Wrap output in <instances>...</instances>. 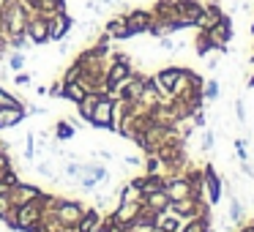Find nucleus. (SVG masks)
I'll list each match as a JSON object with an SVG mask.
<instances>
[{
	"label": "nucleus",
	"instance_id": "f257e3e1",
	"mask_svg": "<svg viewBox=\"0 0 254 232\" xmlns=\"http://www.w3.org/2000/svg\"><path fill=\"white\" fill-rule=\"evenodd\" d=\"M88 123L93 128H101V131H115V96L101 93V99H99V104H96Z\"/></svg>",
	"mask_w": 254,
	"mask_h": 232
},
{
	"label": "nucleus",
	"instance_id": "f03ea898",
	"mask_svg": "<svg viewBox=\"0 0 254 232\" xmlns=\"http://www.w3.org/2000/svg\"><path fill=\"white\" fill-rule=\"evenodd\" d=\"M14 208H17V205H14ZM41 219H44V191L36 199H30V202H25L17 208V232L30 230V227L39 224Z\"/></svg>",
	"mask_w": 254,
	"mask_h": 232
},
{
	"label": "nucleus",
	"instance_id": "7ed1b4c3",
	"mask_svg": "<svg viewBox=\"0 0 254 232\" xmlns=\"http://www.w3.org/2000/svg\"><path fill=\"white\" fill-rule=\"evenodd\" d=\"M208 39L213 41V47H216V52L219 55H227V44L232 41V36H235V30H232V19H230V14H221L219 19H216L213 25H210L208 30Z\"/></svg>",
	"mask_w": 254,
	"mask_h": 232
},
{
	"label": "nucleus",
	"instance_id": "20e7f679",
	"mask_svg": "<svg viewBox=\"0 0 254 232\" xmlns=\"http://www.w3.org/2000/svg\"><path fill=\"white\" fill-rule=\"evenodd\" d=\"M28 8L22 3H8L0 17H3V28H6V36H19L25 33V25H28Z\"/></svg>",
	"mask_w": 254,
	"mask_h": 232
},
{
	"label": "nucleus",
	"instance_id": "39448f33",
	"mask_svg": "<svg viewBox=\"0 0 254 232\" xmlns=\"http://www.w3.org/2000/svg\"><path fill=\"white\" fill-rule=\"evenodd\" d=\"M131 71H134V63L131 60H128V63L110 60V66H107V71H104V88H107V93L115 96L118 88H121L128 77H131Z\"/></svg>",
	"mask_w": 254,
	"mask_h": 232
},
{
	"label": "nucleus",
	"instance_id": "423d86ee",
	"mask_svg": "<svg viewBox=\"0 0 254 232\" xmlns=\"http://www.w3.org/2000/svg\"><path fill=\"white\" fill-rule=\"evenodd\" d=\"M181 77H183V66H164L153 74L156 85H159V93L164 99L178 93V85H181Z\"/></svg>",
	"mask_w": 254,
	"mask_h": 232
},
{
	"label": "nucleus",
	"instance_id": "0eeeda50",
	"mask_svg": "<svg viewBox=\"0 0 254 232\" xmlns=\"http://www.w3.org/2000/svg\"><path fill=\"white\" fill-rule=\"evenodd\" d=\"M25 36L30 39L33 47H44L50 44V25H47V17L39 11L28 14V25H25Z\"/></svg>",
	"mask_w": 254,
	"mask_h": 232
},
{
	"label": "nucleus",
	"instance_id": "6e6552de",
	"mask_svg": "<svg viewBox=\"0 0 254 232\" xmlns=\"http://www.w3.org/2000/svg\"><path fill=\"white\" fill-rule=\"evenodd\" d=\"M202 175H205V197H208V205L213 208V205H219L221 197H224V183H221V175L216 172L213 164H205Z\"/></svg>",
	"mask_w": 254,
	"mask_h": 232
},
{
	"label": "nucleus",
	"instance_id": "1a4fd4ad",
	"mask_svg": "<svg viewBox=\"0 0 254 232\" xmlns=\"http://www.w3.org/2000/svg\"><path fill=\"white\" fill-rule=\"evenodd\" d=\"M82 210H85L82 202H77V199H68V197H61L58 210H55V219L61 221L63 227H77V221L82 219Z\"/></svg>",
	"mask_w": 254,
	"mask_h": 232
},
{
	"label": "nucleus",
	"instance_id": "9d476101",
	"mask_svg": "<svg viewBox=\"0 0 254 232\" xmlns=\"http://www.w3.org/2000/svg\"><path fill=\"white\" fill-rule=\"evenodd\" d=\"M126 17V25H128V33L134 36H145L150 30V25H153V14H150V8H131V11L123 14Z\"/></svg>",
	"mask_w": 254,
	"mask_h": 232
},
{
	"label": "nucleus",
	"instance_id": "9b49d317",
	"mask_svg": "<svg viewBox=\"0 0 254 232\" xmlns=\"http://www.w3.org/2000/svg\"><path fill=\"white\" fill-rule=\"evenodd\" d=\"M47 25H50V41H63L74 28V17L68 11H58L47 17Z\"/></svg>",
	"mask_w": 254,
	"mask_h": 232
},
{
	"label": "nucleus",
	"instance_id": "f8f14e48",
	"mask_svg": "<svg viewBox=\"0 0 254 232\" xmlns=\"http://www.w3.org/2000/svg\"><path fill=\"white\" fill-rule=\"evenodd\" d=\"M145 85H148V74H142V71H137V68H134L131 77H128L126 82L118 88L115 96H121V99H126V101H137L139 93L145 90Z\"/></svg>",
	"mask_w": 254,
	"mask_h": 232
},
{
	"label": "nucleus",
	"instance_id": "ddd939ff",
	"mask_svg": "<svg viewBox=\"0 0 254 232\" xmlns=\"http://www.w3.org/2000/svg\"><path fill=\"white\" fill-rule=\"evenodd\" d=\"M175 8H178V17L186 19L189 28H199V19L205 14V3H199V0H175Z\"/></svg>",
	"mask_w": 254,
	"mask_h": 232
},
{
	"label": "nucleus",
	"instance_id": "4468645a",
	"mask_svg": "<svg viewBox=\"0 0 254 232\" xmlns=\"http://www.w3.org/2000/svg\"><path fill=\"white\" fill-rule=\"evenodd\" d=\"M44 191V188H39L36 183H25V180H19L14 188H8V199H11V205H25V202H30V199H36L39 194Z\"/></svg>",
	"mask_w": 254,
	"mask_h": 232
},
{
	"label": "nucleus",
	"instance_id": "2eb2a0df",
	"mask_svg": "<svg viewBox=\"0 0 254 232\" xmlns=\"http://www.w3.org/2000/svg\"><path fill=\"white\" fill-rule=\"evenodd\" d=\"M139 210H142V202H118V208L112 210V219L121 227H134Z\"/></svg>",
	"mask_w": 254,
	"mask_h": 232
},
{
	"label": "nucleus",
	"instance_id": "dca6fc26",
	"mask_svg": "<svg viewBox=\"0 0 254 232\" xmlns=\"http://www.w3.org/2000/svg\"><path fill=\"white\" fill-rule=\"evenodd\" d=\"M104 33L110 36L112 41H128V39H131L128 25H126V17H123V14H115V17L107 19V22H104Z\"/></svg>",
	"mask_w": 254,
	"mask_h": 232
},
{
	"label": "nucleus",
	"instance_id": "f3484780",
	"mask_svg": "<svg viewBox=\"0 0 254 232\" xmlns=\"http://www.w3.org/2000/svg\"><path fill=\"white\" fill-rule=\"evenodd\" d=\"M25 117H28V110H25V104H17V107H0V131L14 128L17 123H22Z\"/></svg>",
	"mask_w": 254,
	"mask_h": 232
},
{
	"label": "nucleus",
	"instance_id": "a211bd4d",
	"mask_svg": "<svg viewBox=\"0 0 254 232\" xmlns=\"http://www.w3.org/2000/svg\"><path fill=\"white\" fill-rule=\"evenodd\" d=\"M142 205L148 210H153V213H167L170 210V205H172V199H170V194L164 191V188H159V191H150V194H145L142 197Z\"/></svg>",
	"mask_w": 254,
	"mask_h": 232
},
{
	"label": "nucleus",
	"instance_id": "6ab92c4d",
	"mask_svg": "<svg viewBox=\"0 0 254 232\" xmlns=\"http://www.w3.org/2000/svg\"><path fill=\"white\" fill-rule=\"evenodd\" d=\"M85 96H88V88H85L82 82H63V85H61V101L79 104Z\"/></svg>",
	"mask_w": 254,
	"mask_h": 232
},
{
	"label": "nucleus",
	"instance_id": "aec40b11",
	"mask_svg": "<svg viewBox=\"0 0 254 232\" xmlns=\"http://www.w3.org/2000/svg\"><path fill=\"white\" fill-rule=\"evenodd\" d=\"M181 232H213V224H210V213L194 216V219H186L181 227Z\"/></svg>",
	"mask_w": 254,
	"mask_h": 232
},
{
	"label": "nucleus",
	"instance_id": "412c9836",
	"mask_svg": "<svg viewBox=\"0 0 254 232\" xmlns=\"http://www.w3.org/2000/svg\"><path fill=\"white\" fill-rule=\"evenodd\" d=\"M99 221H101V210L99 208H85L82 210V219L77 221V230L79 232H96Z\"/></svg>",
	"mask_w": 254,
	"mask_h": 232
},
{
	"label": "nucleus",
	"instance_id": "4be33fe9",
	"mask_svg": "<svg viewBox=\"0 0 254 232\" xmlns=\"http://www.w3.org/2000/svg\"><path fill=\"white\" fill-rule=\"evenodd\" d=\"M99 99H101V93H96V90H88V96H85V99L77 104V112H79V117H82L85 123L90 120V115H93V110H96V104H99Z\"/></svg>",
	"mask_w": 254,
	"mask_h": 232
},
{
	"label": "nucleus",
	"instance_id": "5701e85b",
	"mask_svg": "<svg viewBox=\"0 0 254 232\" xmlns=\"http://www.w3.org/2000/svg\"><path fill=\"white\" fill-rule=\"evenodd\" d=\"M74 134H77V126H74L68 117H61V120L55 123V139L58 142H68Z\"/></svg>",
	"mask_w": 254,
	"mask_h": 232
},
{
	"label": "nucleus",
	"instance_id": "b1692460",
	"mask_svg": "<svg viewBox=\"0 0 254 232\" xmlns=\"http://www.w3.org/2000/svg\"><path fill=\"white\" fill-rule=\"evenodd\" d=\"M145 194L139 191L134 183H123L121 188H118V202H142Z\"/></svg>",
	"mask_w": 254,
	"mask_h": 232
},
{
	"label": "nucleus",
	"instance_id": "393cba45",
	"mask_svg": "<svg viewBox=\"0 0 254 232\" xmlns=\"http://www.w3.org/2000/svg\"><path fill=\"white\" fill-rule=\"evenodd\" d=\"M227 199H230V221H232V224H243V221H246L243 202L235 197V194H227Z\"/></svg>",
	"mask_w": 254,
	"mask_h": 232
},
{
	"label": "nucleus",
	"instance_id": "a878e982",
	"mask_svg": "<svg viewBox=\"0 0 254 232\" xmlns=\"http://www.w3.org/2000/svg\"><path fill=\"white\" fill-rule=\"evenodd\" d=\"M159 227H161V230H167V232H181L183 219H181V216H175L172 210H167V213L159 216Z\"/></svg>",
	"mask_w": 254,
	"mask_h": 232
},
{
	"label": "nucleus",
	"instance_id": "bb28decb",
	"mask_svg": "<svg viewBox=\"0 0 254 232\" xmlns=\"http://www.w3.org/2000/svg\"><path fill=\"white\" fill-rule=\"evenodd\" d=\"M194 50H197L199 58H208L210 52H216L213 41L208 39V33H205V30H199V33H197V39H194Z\"/></svg>",
	"mask_w": 254,
	"mask_h": 232
},
{
	"label": "nucleus",
	"instance_id": "cd10ccee",
	"mask_svg": "<svg viewBox=\"0 0 254 232\" xmlns=\"http://www.w3.org/2000/svg\"><path fill=\"white\" fill-rule=\"evenodd\" d=\"M142 170L148 172V175H164V164H161V159L156 153H145Z\"/></svg>",
	"mask_w": 254,
	"mask_h": 232
},
{
	"label": "nucleus",
	"instance_id": "c85d7f7f",
	"mask_svg": "<svg viewBox=\"0 0 254 232\" xmlns=\"http://www.w3.org/2000/svg\"><path fill=\"white\" fill-rule=\"evenodd\" d=\"M219 96H221V85H219V79H205V85H202V99H205V104L216 101Z\"/></svg>",
	"mask_w": 254,
	"mask_h": 232
},
{
	"label": "nucleus",
	"instance_id": "c756f323",
	"mask_svg": "<svg viewBox=\"0 0 254 232\" xmlns=\"http://www.w3.org/2000/svg\"><path fill=\"white\" fill-rule=\"evenodd\" d=\"M85 167H88L85 161H68V164L63 167V172H66L68 180H79V177L85 175Z\"/></svg>",
	"mask_w": 254,
	"mask_h": 232
},
{
	"label": "nucleus",
	"instance_id": "7c9ffc66",
	"mask_svg": "<svg viewBox=\"0 0 254 232\" xmlns=\"http://www.w3.org/2000/svg\"><path fill=\"white\" fill-rule=\"evenodd\" d=\"M126 227H121L115 219H112V213L110 216H101V221H99V227H96V232H123Z\"/></svg>",
	"mask_w": 254,
	"mask_h": 232
},
{
	"label": "nucleus",
	"instance_id": "2f4dec72",
	"mask_svg": "<svg viewBox=\"0 0 254 232\" xmlns=\"http://www.w3.org/2000/svg\"><path fill=\"white\" fill-rule=\"evenodd\" d=\"M25 63H28V55H25L22 50H14L11 55H8V68H11V71H22Z\"/></svg>",
	"mask_w": 254,
	"mask_h": 232
},
{
	"label": "nucleus",
	"instance_id": "473e14b6",
	"mask_svg": "<svg viewBox=\"0 0 254 232\" xmlns=\"http://www.w3.org/2000/svg\"><path fill=\"white\" fill-rule=\"evenodd\" d=\"M79 77H82V63H77L74 60L71 66L63 71V77H61V82H79Z\"/></svg>",
	"mask_w": 254,
	"mask_h": 232
},
{
	"label": "nucleus",
	"instance_id": "72a5a7b5",
	"mask_svg": "<svg viewBox=\"0 0 254 232\" xmlns=\"http://www.w3.org/2000/svg\"><path fill=\"white\" fill-rule=\"evenodd\" d=\"M36 172H39L41 177H50V180H58V172H55V164H52L50 159L39 161V167H36Z\"/></svg>",
	"mask_w": 254,
	"mask_h": 232
},
{
	"label": "nucleus",
	"instance_id": "f704fd0d",
	"mask_svg": "<svg viewBox=\"0 0 254 232\" xmlns=\"http://www.w3.org/2000/svg\"><path fill=\"white\" fill-rule=\"evenodd\" d=\"M8 47H11V50H28L30 47V39L25 33H19V36H8Z\"/></svg>",
	"mask_w": 254,
	"mask_h": 232
},
{
	"label": "nucleus",
	"instance_id": "c9c22d12",
	"mask_svg": "<svg viewBox=\"0 0 254 232\" xmlns=\"http://www.w3.org/2000/svg\"><path fill=\"white\" fill-rule=\"evenodd\" d=\"M22 159H25V161L36 159V134H33V131H30V134H28V139H25V150H22Z\"/></svg>",
	"mask_w": 254,
	"mask_h": 232
},
{
	"label": "nucleus",
	"instance_id": "e433bc0d",
	"mask_svg": "<svg viewBox=\"0 0 254 232\" xmlns=\"http://www.w3.org/2000/svg\"><path fill=\"white\" fill-rule=\"evenodd\" d=\"M17 104H25V101L17 99L14 93H8L6 88H0V107H17Z\"/></svg>",
	"mask_w": 254,
	"mask_h": 232
},
{
	"label": "nucleus",
	"instance_id": "4c0bfd02",
	"mask_svg": "<svg viewBox=\"0 0 254 232\" xmlns=\"http://www.w3.org/2000/svg\"><path fill=\"white\" fill-rule=\"evenodd\" d=\"M213 142H216V134L208 128V131L202 134V145H199V150H205V153H208V150H213Z\"/></svg>",
	"mask_w": 254,
	"mask_h": 232
},
{
	"label": "nucleus",
	"instance_id": "58836bf2",
	"mask_svg": "<svg viewBox=\"0 0 254 232\" xmlns=\"http://www.w3.org/2000/svg\"><path fill=\"white\" fill-rule=\"evenodd\" d=\"M30 79H33V74H30V71H17V77H14V85H17V88H28Z\"/></svg>",
	"mask_w": 254,
	"mask_h": 232
},
{
	"label": "nucleus",
	"instance_id": "ea45409f",
	"mask_svg": "<svg viewBox=\"0 0 254 232\" xmlns=\"http://www.w3.org/2000/svg\"><path fill=\"white\" fill-rule=\"evenodd\" d=\"M11 208L14 205H11V199H8V191H0V219H3Z\"/></svg>",
	"mask_w": 254,
	"mask_h": 232
},
{
	"label": "nucleus",
	"instance_id": "a19ab883",
	"mask_svg": "<svg viewBox=\"0 0 254 232\" xmlns=\"http://www.w3.org/2000/svg\"><path fill=\"white\" fill-rule=\"evenodd\" d=\"M232 145H235V153H238V159H241V161H246V159H249V156H246V145H249L246 139H241V137H238Z\"/></svg>",
	"mask_w": 254,
	"mask_h": 232
},
{
	"label": "nucleus",
	"instance_id": "79ce46f5",
	"mask_svg": "<svg viewBox=\"0 0 254 232\" xmlns=\"http://www.w3.org/2000/svg\"><path fill=\"white\" fill-rule=\"evenodd\" d=\"M235 117H238V123H246V104H243V99H235Z\"/></svg>",
	"mask_w": 254,
	"mask_h": 232
},
{
	"label": "nucleus",
	"instance_id": "37998d69",
	"mask_svg": "<svg viewBox=\"0 0 254 232\" xmlns=\"http://www.w3.org/2000/svg\"><path fill=\"white\" fill-rule=\"evenodd\" d=\"M8 170H14L11 159H8V153H3V150H0V175H6Z\"/></svg>",
	"mask_w": 254,
	"mask_h": 232
},
{
	"label": "nucleus",
	"instance_id": "c03bdc74",
	"mask_svg": "<svg viewBox=\"0 0 254 232\" xmlns=\"http://www.w3.org/2000/svg\"><path fill=\"white\" fill-rule=\"evenodd\" d=\"M61 79H58V82H52L50 85V90H47V96H50V99H61Z\"/></svg>",
	"mask_w": 254,
	"mask_h": 232
},
{
	"label": "nucleus",
	"instance_id": "a18cd8bd",
	"mask_svg": "<svg viewBox=\"0 0 254 232\" xmlns=\"http://www.w3.org/2000/svg\"><path fill=\"white\" fill-rule=\"evenodd\" d=\"M123 164L126 167H142V159H139V156H123Z\"/></svg>",
	"mask_w": 254,
	"mask_h": 232
},
{
	"label": "nucleus",
	"instance_id": "49530a36",
	"mask_svg": "<svg viewBox=\"0 0 254 232\" xmlns=\"http://www.w3.org/2000/svg\"><path fill=\"white\" fill-rule=\"evenodd\" d=\"M25 232H50V230L44 227V221H39V224H33L30 230H25Z\"/></svg>",
	"mask_w": 254,
	"mask_h": 232
},
{
	"label": "nucleus",
	"instance_id": "de8ad7c7",
	"mask_svg": "<svg viewBox=\"0 0 254 232\" xmlns=\"http://www.w3.org/2000/svg\"><path fill=\"white\" fill-rule=\"evenodd\" d=\"M216 68H219V60H216V58H210V55H208V71H216Z\"/></svg>",
	"mask_w": 254,
	"mask_h": 232
},
{
	"label": "nucleus",
	"instance_id": "09e8293b",
	"mask_svg": "<svg viewBox=\"0 0 254 232\" xmlns=\"http://www.w3.org/2000/svg\"><path fill=\"white\" fill-rule=\"evenodd\" d=\"M241 232H254V221H243V224H241Z\"/></svg>",
	"mask_w": 254,
	"mask_h": 232
},
{
	"label": "nucleus",
	"instance_id": "8fccbe9b",
	"mask_svg": "<svg viewBox=\"0 0 254 232\" xmlns=\"http://www.w3.org/2000/svg\"><path fill=\"white\" fill-rule=\"evenodd\" d=\"M99 156H101L104 161H112V153H110V150H99Z\"/></svg>",
	"mask_w": 254,
	"mask_h": 232
},
{
	"label": "nucleus",
	"instance_id": "3c124183",
	"mask_svg": "<svg viewBox=\"0 0 254 232\" xmlns=\"http://www.w3.org/2000/svg\"><path fill=\"white\" fill-rule=\"evenodd\" d=\"M246 88H249V90H254V74H252V77L246 79Z\"/></svg>",
	"mask_w": 254,
	"mask_h": 232
},
{
	"label": "nucleus",
	"instance_id": "603ef678",
	"mask_svg": "<svg viewBox=\"0 0 254 232\" xmlns=\"http://www.w3.org/2000/svg\"><path fill=\"white\" fill-rule=\"evenodd\" d=\"M123 232H148V230H139V227H126Z\"/></svg>",
	"mask_w": 254,
	"mask_h": 232
},
{
	"label": "nucleus",
	"instance_id": "864d4df0",
	"mask_svg": "<svg viewBox=\"0 0 254 232\" xmlns=\"http://www.w3.org/2000/svg\"><path fill=\"white\" fill-rule=\"evenodd\" d=\"M6 6H8V0H0V11H3Z\"/></svg>",
	"mask_w": 254,
	"mask_h": 232
},
{
	"label": "nucleus",
	"instance_id": "5fc2aeb1",
	"mask_svg": "<svg viewBox=\"0 0 254 232\" xmlns=\"http://www.w3.org/2000/svg\"><path fill=\"white\" fill-rule=\"evenodd\" d=\"M249 63H252V66H254V50H252V58H249Z\"/></svg>",
	"mask_w": 254,
	"mask_h": 232
},
{
	"label": "nucleus",
	"instance_id": "6e6d98bb",
	"mask_svg": "<svg viewBox=\"0 0 254 232\" xmlns=\"http://www.w3.org/2000/svg\"><path fill=\"white\" fill-rule=\"evenodd\" d=\"M252 36H254V22H252Z\"/></svg>",
	"mask_w": 254,
	"mask_h": 232
},
{
	"label": "nucleus",
	"instance_id": "4d7b16f0",
	"mask_svg": "<svg viewBox=\"0 0 254 232\" xmlns=\"http://www.w3.org/2000/svg\"><path fill=\"white\" fill-rule=\"evenodd\" d=\"M8 3H19V0H8Z\"/></svg>",
	"mask_w": 254,
	"mask_h": 232
}]
</instances>
